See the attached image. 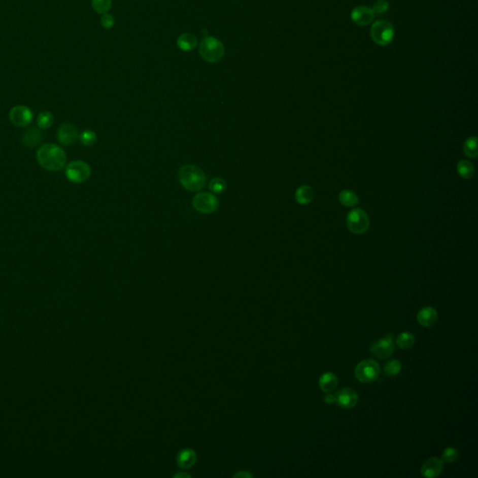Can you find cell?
Segmentation results:
<instances>
[{
  "mask_svg": "<svg viewBox=\"0 0 478 478\" xmlns=\"http://www.w3.org/2000/svg\"><path fill=\"white\" fill-rule=\"evenodd\" d=\"M37 161L41 167L50 171L63 169L66 163V155L61 147L55 144H45L37 152Z\"/></svg>",
  "mask_w": 478,
  "mask_h": 478,
  "instance_id": "1",
  "label": "cell"
},
{
  "mask_svg": "<svg viewBox=\"0 0 478 478\" xmlns=\"http://www.w3.org/2000/svg\"><path fill=\"white\" fill-rule=\"evenodd\" d=\"M178 178L181 186L192 193L201 191L207 182L204 171L194 164L182 165L178 171Z\"/></svg>",
  "mask_w": 478,
  "mask_h": 478,
  "instance_id": "2",
  "label": "cell"
},
{
  "mask_svg": "<svg viewBox=\"0 0 478 478\" xmlns=\"http://www.w3.org/2000/svg\"><path fill=\"white\" fill-rule=\"evenodd\" d=\"M199 53L204 61L210 63H217L224 56L225 49L221 41L216 38L207 37L200 42Z\"/></svg>",
  "mask_w": 478,
  "mask_h": 478,
  "instance_id": "3",
  "label": "cell"
},
{
  "mask_svg": "<svg viewBox=\"0 0 478 478\" xmlns=\"http://www.w3.org/2000/svg\"><path fill=\"white\" fill-rule=\"evenodd\" d=\"M370 36L377 45L387 46L391 44L394 38L393 25L385 20L377 21L371 27Z\"/></svg>",
  "mask_w": 478,
  "mask_h": 478,
  "instance_id": "4",
  "label": "cell"
},
{
  "mask_svg": "<svg viewBox=\"0 0 478 478\" xmlns=\"http://www.w3.org/2000/svg\"><path fill=\"white\" fill-rule=\"evenodd\" d=\"M91 174V166L82 160L72 161L65 166V176L73 183H82L87 181Z\"/></svg>",
  "mask_w": 478,
  "mask_h": 478,
  "instance_id": "5",
  "label": "cell"
},
{
  "mask_svg": "<svg viewBox=\"0 0 478 478\" xmlns=\"http://www.w3.org/2000/svg\"><path fill=\"white\" fill-rule=\"evenodd\" d=\"M193 207L194 210L202 214H212L216 212L220 201L214 193L209 192H200L193 199Z\"/></svg>",
  "mask_w": 478,
  "mask_h": 478,
  "instance_id": "6",
  "label": "cell"
},
{
  "mask_svg": "<svg viewBox=\"0 0 478 478\" xmlns=\"http://www.w3.org/2000/svg\"><path fill=\"white\" fill-rule=\"evenodd\" d=\"M380 366L374 360H364L355 368V377L362 383H372L379 379Z\"/></svg>",
  "mask_w": 478,
  "mask_h": 478,
  "instance_id": "7",
  "label": "cell"
},
{
  "mask_svg": "<svg viewBox=\"0 0 478 478\" xmlns=\"http://www.w3.org/2000/svg\"><path fill=\"white\" fill-rule=\"evenodd\" d=\"M347 225L350 232L356 234H362L365 233L369 228V217L366 212L361 209L351 210L347 217Z\"/></svg>",
  "mask_w": 478,
  "mask_h": 478,
  "instance_id": "8",
  "label": "cell"
},
{
  "mask_svg": "<svg viewBox=\"0 0 478 478\" xmlns=\"http://www.w3.org/2000/svg\"><path fill=\"white\" fill-rule=\"evenodd\" d=\"M395 344L393 341V335L391 333L387 334L384 338L379 339L370 348V352L378 359H387L392 355Z\"/></svg>",
  "mask_w": 478,
  "mask_h": 478,
  "instance_id": "9",
  "label": "cell"
},
{
  "mask_svg": "<svg viewBox=\"0 0 478 478\" xmlns=\"http://www.w3.org/2000/svg\"><path fill=\"white\" fill-rule=\"evenodd\" d=\"M9 116L11 122L14 125L19 127H24L32 122L33 112L26 106H15L10 111Z\"/></svg>",
  "mask_w": 478,
  "mask_h": 478,
  "instance_id": "10",
  "label": "cell"
},
{
  "mask_svg": "<svg viewBox=\"0 0 478 478\" xmlns=\"http://www.w3.org/2000/svg\"><path fill=\"white\" fill-rule=\"evenodd\" d=\"M335 402L342 408L351 409L355 407L359 401V395L353 389L344 388L335 394Z\"/></svg>",
  "mask_w": 478,
  "mask_h": 478,
  "instance_id": "11",
  "label": "cell"
},
{
  "mask_svg": "<svg viewBox=\"0 0 478 478\" xmlns=\"http://www.w3.org/2000/svg\"><path fill=\"white\" fill-rule=\"evenodd\" d=\"M80 134L78 129L71 123H63L58 129L57 139L58 141L64 146H70L76 142Z\"/></svg>",
  "mask_w": 478,
  "mask_h": 478,
  "instance_id": "12",
  "label": "cell"
},
{
  "mask_svg": "<svg viewBox=\"0 0 478 478\" xmlns=\"http://www.w3.org/2000/svg\"><path fill=\"white\" fill-rule=\"evenodd\" d=\"M351 20L359 26H365L372 23L374 19V13L371 8L368 7H356L350 14Z\"/></svg>",
  "mask_w": 478,
  "mask_h": 478,
  "instance_id": "13",
  "label": "cell"
},
{
  "mask_svg": "<svg viewBox=\"0 0 478 478\" xmlns=\"http://www.w3.org/2000/svg\"><path fill=\"white\" fill-rule=\"evenodd\" d=\"M443 469V461L439 458H430L422 464L421 474L428 478L437 477Z\"/></svg>",
  "mask_w": 478,
  "mask_h": 478,
  "instance_id": "14",
  "label": "cell"
},
{
  "mask_svg": "<svg viewBox=\"0 0 478 478\" xmlns=\"http://www.w3.org/2000/svg\"><path fill=\"white\" fill-rule=\"evenodd\" d=\"M437 312L432 306H425L420 309L417 315V321L421 326L431 327L437 321Z\"/></svg>",
  "mask_w": 478,
  "mask_h": 478,
  "instance_id": "15",
  "label": "cell"
},
{
  "mask_svg": "<svg viewBox=\"0 0 478 478\" xmlns=\"http://www.w3.org/2000/svg\"><path fill=\"white\" fill-rule=\"evenodd\" d=\"M319 385H320L321 391L328 393V392H331V391H334L336 389V387L338 385V379L334 373L327 372V373H323L320 378Z\"/></svg>",
  "mask_w": 478,
  "mask_h": 478,
  "instance_id": "16",
  "label": "cell"
},
{
  "mask_svg": "<svg viewBox=\"0 0 478 478\" xmlns=\"http://www.w3.org/2000/svg\"><path fill=\"white\" fill-rule=\"evenodd\" d=\"M41 140H42V134L41 131L39 129L32 127L23 133L22 141L25 146L33 148L37 146L38 144H40Z\"/></svg>",
  "mask_w": 478,
  "mask_h": 478,
  "instance_id": "17",
  "label": "cell"
},
{
  "mask_svg": "<svg viewBox=\"0 0 478 478\" xmlns=\"http://www.w3.org/2000/svg\"><path fill=\"white\" fill-rule=\"evenodd\" d=\"M315 197V192L310 186L303 185L298 188L295 193V199L301 204H309Z\"/></svg>",
  "mask_w": 478,
  "mask_h": 478,
  "instance_id": "18",
  "label": "cell"
},
{
  "mask_svg": "<svg viewBox=\"0 0 478 478\" xmlns=\"http://www.w3.org/2000/svg\"><path fill=\"white\" fill-rule=\"evenodd\" d=\"M197 38L196 36L191 34V33H185L180 36L178 39V46L181 48L182 51L184 52H189L192 51L195 47L197 46Z\"/></svg>",
  "mask_w": 478,
  "mask_h": 478,
  "instance_id": "19",
  "label": "cell"
},
{
  "mask_svg": "<svg viewBox=\"0 0 478 478\" xmlns=\"http://www.w3.org/2000/svg\"><path fill=\"white\" fill-rule=\"evenodd\" d=\"M195 460H196V456L192 449H183L177 458L178 464L183 469H188L193 466Z\"/></svg>",
  "mask_w": 478,
  "mask_h": 478,
  "instance_id": "20",
  "label": "cell"
},
{
  "mask_svg": "<svg viewBox=\"0 0 478 478\" xmlns=\"http://www.w3.org/2000/svg\"><path fill=\"white\" fill-rule=\"evenodd\" d=\"M338 199L339 202L341 204L345 206V207H348V208L355 207L356 204L359 203V198H358L357 194L354 192L350 191V190L342 191L339 194Z\"/></svg>",
  "mask_w": 478,
  "mask_h": 478,
  "instance_id": "21",
  "label": "cell"
},
{
  "mask_svg": "<svg viewBox=\"0 0 478 478\" xmlns=\"http://www.w3.org/2000/svg\"><path fill=\"white\" fill-rule=\"evenodd\" d=\"M415 336L413 333L408 332H401L396 338V344L402 350H408L415 344Z\"/></svg>",
  "mask_w": 478,
  "mask_h": 478,
  "instance_id": "22",
  "label": "cell"
},
{
  "mask_svg": "<svg viewBox=\"0 0 478 478\" xmlns=\"http://www.w3.org/2000/svg\"><path fill=\"white\" fill-rule=\"evenodd\" d=\"M463 152L467 157L474 159L477 157V139L475 136L469 138L463 144Z\"/></svg>",
  "mask_w": 478,
  "mask_h": 478,
  "instance_id": "23",
  "label": "cell"
},
{
  "mask_svg": "<svg viewBox=\"0 0 478 478\" xmlns=\"http://www.w3.org/2000/svg\"><path fill=\"white\" fill-rule=\"evenodd\" d=\"M458 174L461 176L462 179H471L474 174V168L471 162L467 160H461L457 165Z\"/></svg>",
  "mask_w": 478,
  "mask_h": 478,
  "instance_id": "24",
  "label": "cell"
},
{
  "mask_svg": "<svg viewBox=\"0 0 478 478\" xmlns=\"http://www.w3.org/2000/svg\"><path fill=\"white\" fill-rule=\"evenodd\" d=\"M209 189L212 193L220 194V193H224L225 190L227 189V182L222 178H214L213 180L210 181Z\"/></svg>",
  "mask_w": 478,
  "mask_h": 478,
  "instance_id": "25",
  "label": "cell"
},
{
  "mask_svg": "<svg viewBox=\"0 0 478 478\" xmlns=\"http://www.w3.org/2000/svg\"><path fill=\"white\" fill-rule=\"evenodd\" d=\"M402 370V363L396 359L387 362L384 366V373L387 377H395Z\"/></svg>",
  "mask_w": 478,
  "mask_h": 478,
  "instance_id": "26",
  "label": "cell"
},
{
  "mask_svg": "<svg viewBox=\"0 0 478 478\" xmlns=\"http://www.w3.org/2000/svg\"><path fill=\"white\" fill-rule=\"evenodd\" d=\"M38 125L41 129H47L51 127L54 122L53 115L49 111H43L38 117Z\"/></svg>",
  "mask_w": 478,
  "mask_h": 478,
  "instance_id": "27",
  "label": "cell"
},
{
  "mask_svg": "<svg viewBox=\"0 0 478 478\" xmlns=\"http://www.w3.org/2000/svg\"><path fill=\"white\" fill-rule=\"evenodd\" d=\"M79 139L83 145L92 146L96 142L97 135L92 130H84L82 134H80Z\"/></svg>",
  "mask_w": 478,
  "mask_h": 478,
  "instance_id": "28",
  "label": "cell"
},
{
  "mask_svg": "<svg viewBox=\"0 0 478 478\" xmlns=\"http://www.w3.org/2000/svg\"><path fill=\"white\" fill-rule=\"evenodd\" d=\"M92 6L97 13L105 14L111 9V0H92Z\"/></svg>",
  "mask_w": 478,
  "mask_h": 478,
  "instance_id": "29",
  "label": "cell"
},
{
  "mask_svg": "<svg viewBox=\"0 0 478 478\" xmlns=\"http://www.w3.org/2000/svg\"><path fill=\"white\" fill-rule=\"evenodd\" d=\"M458 457H459L458 449H456L455 448H447L443 450L441 460L447 463H452L458 459Z\"/></svg>",
  "mask_w": 478,
  "mask_h": 478,
  "instance_id": "30",
  "label": "cell"
},
{
  "mask_svg": "<svg viewBox=\"0 0 478 478\" xmlns=\"http://www.w3.org/2000/svg\"><path fill=\"white\" fill-rule=\"evenodd\" d=\"M389 9L390 3L387 0H378L372 8L374 14H384L389 11Z\"/></svg>",
  "mask_w": 478,
  "mask_h": 478,
  "instance_id": "31",
  "label": "cell"
},
{
  "mask_svg": "<svg viewBox=\"0 0 478 478\" xmlns=\"http://www.w3.org/2000/svg\"><path fill=\"white\" fill-rule=\"evenodd\" d=\"M101 24L103 25V27L106 29H110L114 24V18L112 17L110 14L105 13L101 18Z\"/></svg>",
  "mask_w": 478,
  "mask_h": 478,
  "instance_id": "32",
  "label": "cell"
},
{
  "mask_svg": "<svg viewBox=\"0 0 478 478\" xmlns=\"http://www.w3.org/2000/svg\"><path fill=\"white\" fill-rule=\"evenodd\" d=\"M323 401L327 404H332V403L335 402V396H334V394L328 392V394H326L323 398Z\"/></svg>",
  "mask_w": 478,
  "mask_h": 478,
  "instance_id": "33",
  "label": "cell"
}]
</instances>
